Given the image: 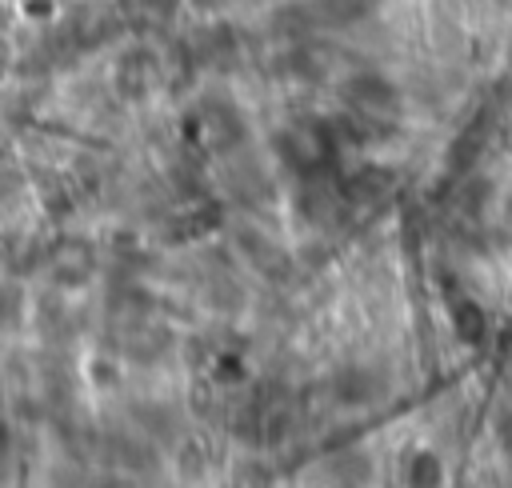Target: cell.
Listing matches in <instances>:
<instances>
[{
    "instance_id": "obj_2",
    "label": "cell",
    "mask_w": 512,
    "mask_h": 488,
    "mask_svg": "<svg viewBox=\"0 0 512 488\" xmlns=\"http://www.w3.org/2000/svg\"><path fill=\"white\" fill-rule=\"evenodd\" d=\"M456 324H460V332H464L468 340H480V332H484V324H480V312H476L472 304H464V308L456 312Z\"/></svg>"
},
{
    "instance_id": "obj_1",
    "label": "cell",
    "mask_w": 512,
    "mask_h": 488,
    "mask_svg": "<svg viewBox=\"0 0 512 488\" xmlns=\"http://www.w3.org/2000/svg\"><path fill=\"white\" fill-rule=\"evenodd\" d=\"M348 100H352V104H360V108H368V112H384V104H392V92H388V84H384V80L364 76V80L348 84Z\"/></svg>"
}]
</instances>
